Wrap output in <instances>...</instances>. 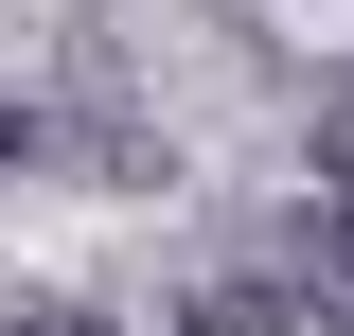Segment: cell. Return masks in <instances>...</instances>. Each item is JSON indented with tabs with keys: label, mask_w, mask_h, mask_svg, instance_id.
<instances>
[{
	"label": "cell",
	"mask_w": 354,
	"mask_h": 336,
	"mask_svg": "<svg viewBox=\"0 0 354 336\" xmlns=\"http://www.w3.org/2000/svg\"><path fill=\"white\" fill-rule=\"evenodd\" d=\"M177 336H301V301L230 265V283H195V301H177Z\"/></svg>",
	"instance_id": "6da1fadb"
},
{
	"label": "cell",
	"mask_w": 354,
	"mask_h": 336,
	"mask_svg": "<svg viewBox=\"0 0 354 336\" xmlns=\"http://www.w3.org/2000/svg\"><path fill=\"white\" fill-rule=\"evenodd\" d=\"M0 336H124V319H106V301H18Z\"/></svg>",
	"instance_id": "7a4b0ae2"
},
{
	"label": "cell",
	"mask_w": 354,
	"mask_h": 336,
	"mask_svg": "<svg viewBox=\"0 0 354 336\" xmlns=\"http://www.w3.org/2000/svg\"><path fill=\"white\" fill-rule=\"evenodd\" d=\"M319 283H337V319H354V177H337V212H319Z\"/></svg>",
	"instance_id": "3957f363"
}]
</instances>
